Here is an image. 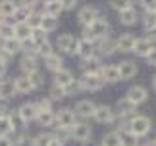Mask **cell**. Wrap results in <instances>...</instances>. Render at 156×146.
Returning a JSON list of instances; mask_svg holds the SVG:
<instances>
[{
	"label": "cell",
	"mask_w": 156,
	"mask_h": 146,
	"mask_svg": "<svg viewBox=\"0 0 156 146\" xmlns=\"http://www.w3.org/2000/svg\"><path fill=\"white\" fill-rule=\"evenodd\" d=\"M108 29H110V25H108V21L104 17H97L91 25L85 27V39L97 42L100 39H104V36H108Z\"/></svg>",
	"instance_id": "obj_1"
},
{
	"label": "cell",
	"mask_w": 156,
	"mask_h": 146,
	"mask_svg": "<svg viewBox=\"0 0 156 146\" xmlns=\"http://www.w3.org/2000/svg\"><path fill=\"white\" fill-rule=\"evenodd\" d=\"M127 127H129L131 137L139 138V137L148 135V131L152 129V121H151V117H147V115H133L131 121L127 123Z\"/></svg>",
	"instance_id": "obj_2"
},
{
	"label": "cell",
	"mask_w": 156,
	"mask_h": 146,
	"mask_svg": "<svg viewBox=\"0 0 156 146\" xmlns=\"http://www.w3.org/2000/svg\"><path fill=\"white\" fill-rule=\"evenodd\" d=\"M79 83H81L83 90H91V92H97V90H100L104 87V81L100 77V73H83Z\"/></svg>",
	"instance_id": "obj_3"
},
{
	"label": "cell",
	"mask_w": 156,
	"mask_h": 146,
	"mask_svg": "<svg viewBox=\"0 0 156 146\" xmlns=\"http://www.w3.org/2000/svg\"><path fill=\"white\" fill-rule=\"evenodd\" d=\"M116 65H118V73H119V81H129V79L137 77V73H139L137 64L131 62V60H123L122 64H116Z\"/></svg>",
	"instance_id": "obj_4"
},
{
	"label": "cell",
	"mask_w": 156,
	"mask_h": 146,
	"mask_svg": "<svg viewBox=\"0 0 156 146\" xmlns=\"http://www.w3.org/2000/svg\"><path fill=\"white\" fill-rule=\"evenodd\" d=\"M56 123L60 129H71V127L75 125V112L69 108H62L60 112L56 113Z\"/></svg>",
	"instance_id": "obj_5"
},
{
	"label": "cell",
	"mask_w": 156,
	"mask_h": 146,
	"mask_svg": "<svg viewBox=\"0 0 156 146\" xmlns=\"http://www.w3.org/2000/svg\"><path fill=\"white\" fill-rule=\"evenodd\" d=\"M69 135H71V138H75L77 142H83V144H85L89 138H91L93 131H91V127H89L87 123H75L69 129Z\"/></svg>",
	"instance_id": "obj_6"
},
{
	"label": "cell",
	"mask_w": 156,
	"mask_h": 146,
	"mask_svg": "<svg viewBox=\"0 0 156 146\" xmlns=\"http://www.w3.org/2000/svg\"><path fill=\"white\" fill-rule=\"evenodd\" d=\"M93 117H94V121H97V123H100V125L112 123V121H114V109H112L110 106H106V104L97 106V108H94V112H93Z\"/></svg>",
	"instance_id": "obj_7"
},
{
	"label": "cell",
	"mask_w": 156,
	"mask_h": 146,
	"mask_svg": "<svg viewBox=\"0 0 156 146\" xmlns=\"http://www.w3.org/2000/svg\"><path fill=\"white\" fill-rule=\"evenodd\" d=\"M37 113H39V109H37V106H35V102H25V104H21L20 109H17V115H20V119L25 125L31 123V121H35Z\"/></svg>",
	"instance_id": "obj_8"
},
{
	"label": "cell",
	"mask_w": 156,
	"mask_h": 146,
	"mask_svg": "<svg viewBox=\"0 0 156 146\" xmlns=\"http://www.w3.org/2000/svg\"><path fill=\"white\" fill-rule=\"evenodd\" d=\"M127 98L133 102L135 106H139V104H143V102H147V98H148V90L143 87V85H135V87H131L129 90H127Z\"/></svg>",
	"instance_id": "obj_9"
},
{
	"label": "cell",
	"mask_w": 156,
	"mask_h": 146,
	"mask_svg": "<svg viewBox=\"0 0 156 146\" xmlns=\"http://www.w3.org/2000/svg\"><path fill=\"white\" fill-rule=\"evenodd\" d=\"M97 17H98V10L94 8V6H83V8L79 10V14H77V19H79V23L83 27L91 25Z\"/></svg>",
	"instance_id": "obj_10"
},
{
	"label": "cell",
	"mask_w": 156,
	"mask_h": 146,
	"mask_svg": "<svg viewBox=\"0 0 156 146\" xmlns=\"http://www.w3.org/2000/svg\"><path fill=\"white\" fill-rule=\"evenodd\" d=\"M98 73H100V77H102L104 83H110V85L119 83V73H118V65L116 64H106V65H102Z\"/></svg>",
	"instance_id": "obj_11"
},
{
	"label": "cell",
	"mask_w": 156,
	"mask_h": 146,
	"mask_svg": "<svg viewBox=\"0 0 156 146\" xmlns=\"http://www.w3.org/2000/svg\"><path fill=\"white\" fill-rule=\"evenodd\" d=\"M94 108H97V104L91 100H79L75 104V115L77 117H83V119H89V117H93V112H94Z\"/></svg>",
	"instance_id": "obj_12"
},
{
	"label": "cell",
	"mask_w": 156,
	"mask_h": 146,
	"mask_svg": "<svg viewBox=\"0 0 156 146\" xmlns=\"http://www.w3.org/2000/svg\"><path fill=\"white\" fill-rule=\"evenodd\" d=\"M135 36L131 35V33H123V35H119L118 39H116V50L119 52H133V46H135Z\"/></svg>",
	"instance_id": "obj_13"
},
{
	"label": "cell",
	"mask_w": 156,
	"mask_h": 146,
	"mask_svg": "<svg viewBox=\"0 0 156 146\" xmlns=\"http://www.w3.org/2000/svg\"><path fill=\"white\" fill-rule=\"evenodd\" d=\"M152 48H154V42L151 39H137L135 46H133V52L141 58H147L148 54L152 52Z\"/></svg>",
	"instance_id": "obj_14"
},
{
	"label": "cell",
	"mask_w": 156,
	"mask_h": 146,
	"mask_svg": "<svg viewBox=\"0 0 156 146\" xmlns=\"http://www.w3.org/2000/svg\"><path fill=\"white\" fill-rule=\"evenodd\" d=\"M31 31H33V29L29 27L25 21H17V23H14V39H16V40H20V42L29 40V36H31Z\"/></svg>",
	"instance_id": "obj_15"
},
{
	"label": "cell",
	"mask_w": 156,
	"mask_h": 146,
	"mask_svg": "<svg viewBox=\"0 0 156 146\" xmlns=\"http://www.w3.org/2000/svg\"><path fill=\"white\" fill-rule=\"evenodd\" d=\"M118 17H119L122 25H135L137 19H139V14H137L135 8H125V10L118 12Z\"/></svg>",
	"instance_id": "obj_16"
},
{
	"label": "cell",
	"mask_w": 156,
	"mask_h": 146,
	"mask_svg": "<svg viewBox=\"0 0 156 146\" xmlns=\"http://www.w3.org/2000/svg\"><path fill=\"white\" fill-rule=\"evenodd\" d=\"M35 121H39L41 127H52L56 123V112L54 109H41L37 113V117H35Z\"/></svg>",
	"instance_id": "obj_17"
},
{
	"label": "cell",
	"mask_w": 156,
	"mask_h": 146,
	"mask_svg": "<svg viewBox=\"0 0 156 146\" xmlns=\"http://www.w3.org/2000/svg\"><path fill=\"white\" fill-rule=\"evenodd\" d=\"M16 123H14V119L10 117L8 113H0V135H4V137H10L12 133H16Z\"/></svg>",
	"instance_id": "obj_18"
},
{
	"label": "cell",
	"mask_w": 156,
	"mask_h": 146,
	"mask_svg": "<svg viewBox=\"0 0 156 146\" xmlns=\"http://www.w3.org/2000/svg\"><path fill=\"white\" fill-rule=\"evenodd\" d=\"M0 50H2L4 56H16V54L21 50V42L16 40V39H6V40H2Z\"/></svg>",
	"instance_id": "obj_19"
},
{
	"label": "cell",
	"mask_w": 156,
	"mask_h": 146,
	"mask_svg": "<svg viewBox=\"0 0 156 146\" xmlns=\"http://www.w3.org/2000/svg\"><path fill=\"white\" fill-rule=\"evenodd\" d=\"M17 94L16 90V85H14V79H6V81H0V98L4 100H10Z\"/></svg>",
	"instance_id": "obj_20"
},
{
	"label": "cell",
	"mask_w": 156,
	"mask_h": 146,
	"mask_svg": "<svg viewBox=\"0 0 156 146\" xmlns=\"http://www.w3.org/2000/svg\"><path fill=\"white\" fill-rule=\"evenodd\" d=\"M100 144L102 146H125V138H123L122 133L112 131V133H106Z\"/></svg>",
	"instance_id": "obj_21"
},
{
	"label": "cell",
	"mask_w": 156,
	"mask_h": 146,
	"mask_svg": "<svg viewBox=\"0 0 156 146\" xmlns=\"http://www.w3.org/2000/svg\"><path fill=\"white\" fill-rule=\"evenodd\" d=\"M73 73L68 71V69H58V71H54V85H60V87H68V85L73 81Z\"/></svg>",
	"instance_id": "obj_22"
},
{
	"label": "cell",
	"mask_w": 156,
	"mask_h": 146,
	"mask_svg": "<svg viewBox=\"0 0 156 146\" xmlns=\"http://www.w3.org/2000/svg\"><path fill=\"white\" fill-rule=\"evenodd\" d=\"M97 50H100V54H102V56H110V54L116 52V40L110 39V36H104V39L98 40Z\"/></svg>",
	"instance_id": "obj_23"
},
{
	"label": "cell",
	"mask_w": 156,
	"mask_h": 146,
	"mask_svg": "<svg viewBox=\"0 0 156 146\" xmlns=\"http://www.w3.org/2000/svg\"><path fill=\"white\" fill-rule=\"evenodd\" d=\"M94 50H97V44H94L93 40H87V39L79 40V50H77V54H79L83 60L94 56Z\"/></svg>",
	"instance_id": "obj_24"
},
{
	"label": "cell",
	"mask_w": 156,
	"mask_h": 146,
	"mask_svg": "<svg viewBox=\"0 0 156 146\" xmlns=\"http://www.w3.org/2000/svg\"><path fill=\"white\" fill-rule=\"evenodd\" d=\"M14 85H16L17 94H29L31 90H35V87L31 85V81H29V77H27V75H21V77L14 79Z\"/></svg>",
	"instance_id": "obj_25"
},
{
	"label": "cell",
	"mask_w": 156,
	"mask_h": 146,
	"mask_svg": "<svg viewBox=\"0 0 156 146\" xmlns=\"http://www.w3.org/2000/svg\"><path fill=\"white\" fill-rule=\"evenodd\" d=\"M100 68H102V62H100V58L94 54V56L83 60V71L85 73H98Z\"/></svg>",
	"instance_id": "obj_26"
},
{
	"label": "cell",
	"mask_w": 156,
	"mask_h": 146,
	"mask_svg": "<svg viewBox=\"0 0 156 146\" xmlns=\"http://www.w3.org/2000/svg\"><path fill=\"white\" fill-rule=\"evenodd\" d=\"M135 109H137V106L127 98V96H123V98L118 100V113L122 115V117H125V115H131Z\"/></svg>",
	"instance_id": "obj_27"
},
{
	"label": "cell",
	"mask_w": 156,
	"mask_h": 146,
	"mask_svg": "<svg viewBox=\"0 0 156 146\" xmlns=\"http://www.w3.org/2000/svg\"><path fill=\"white\" fill-rule=\"evenodd\" d=\"M39 29H43L44 33H52V31H56V29H58V17H52V16L43 14Z\"/></svg>",
	"instance_id": "obj_28"
},
{
	"label": "cell",
	"mask_w": 156,
	"mask_h": 146,
	"mask_svg": "<svg viewBox=\"0 0 156 146\" xmlns=\"http://www.w3.org/2000/svg\"><path fill=\"white\" fill-rule=\"evenodd\" d=\"M16 10H17V2L16 0H0V16L2 17H12L16 14Z\"/></svg>",
	"instance_id": "obj_29"
},
{
	"label": "cell",
	"mask_w": 156,
	"mask_h": 146,
	"mask_svg": "<svg viewBox=\"0 0 156 146\" xmlns=\"http://www.w3.org/2000/svg\"><path fill=\"white\" fill-rule=\"evenodd\" d=\"M44 65H46V69H50V71H58V69H62L64 68V60L58 56V54H48V56H44Z\"/></svg>",
	"instance_id": "obj_30"
},
{
	"label": "cell",
	"mask_w": 156,
	"mask_h": 146,
	"mask_svg": "<svg viewBox=\"0 0 156 146\" xmlns=\"http://www.w3.org/2000/svg\"><path fill=\"white\" fill-rule=\"evenodd\" d=\"M64 12L60 0H46L44 2V14L46 16H52V17H60V14Z\"/></svg>",
	"instance_id": "obj_31"
},
{
	"label": "cell",
	"mask_w": 156,
	"mask_h": 146,
	"mask_svg": "<svg viewBox=\"0 0 156 146\" xmlns=\"http://www.w3.org/2000/svg\"><path fill=\"white\" fill-rule=\"evenodd\" d=\"M143 27L148 33L156 31V12H147L145 17H143Z\"/></svg>",
	"instance_id": "obj_32"
},
{
	"label": "cell",
	"mask_w": 156,
	"mask_h": 146,
	"mask_svg": "<svg viewBox=\"0 0 156 146\" xmlns=\"http://www.w3.org/2000/svg\"><path fill=\"white\" fill-rule=\"evenodd\" d=\"M31 12H33V8H29V6H20L17 4V10H16V14L12 16L16 19V23L17 21H27V17L31 16Z\"/></svg>",
	"instance_id": "obj_33"
},
{
	"label": "cell",
	"mask_w": 156,
	"mask_h": 146,
	"mask_svg": "<svg viewBox=\"0 0 156 146\" xmlns=\"http://www.w3.org/2000/svg\"><path fill=\"white\" fill-rule=\"evenodd\" d=\"M44 40H48L46 39V33L43 31V29H33L31 31V36H29V42H31V44L37 48L41 42H44Z\"/></svg>",
	"instance_id": "obj_34"
},
{
	"label": "cell",
	"mask_w": 156,
	"mask_h": 146,
	"mask_svg": "<svg viewBox=\"0 0 156 146\" xmlns=\"http://www.w3.org/2000/svg\"><path fill=\"white\" fill-rule=\"evenodd\" d=\"M6 39H14V25L8 21H4L0 25V40H6Z\"/></svg>",
	"instance_id": "obj_35"
},
{
	"label": "cell",
	"mask_w": 156,
	"mask_h": 146,
	"mask_svg": "<svg viewBox=\"0 0 156 146\" xmlns=\"http://www.w3.org/2000/svg\"><path fill=\"white\" fill-rule=\"evenodd\" d=\"M48 96H50V100H62V98H66L68 94H66V89H64V87H60V85H52Z\"/></svg>",
	"instance_id": "obj_36"
},
{
	"label": "cell",
	"mask_w": 156,
	"mask_h": 146,
	"mask_svg": "<svg viewBox=\"0 0 156 146\" xmlns=\"http://www.w3.org/2000/svg\"><path fill=\"white\" fill-rule=\"evenodd\" d=\"M27 77H29V81H31V85H33L35 89H39V87H43V85H44V77H43V73H41L39 69L27 73Z\"/></svg>",
	"instance_id": "obj_37"
},
{
	"label": "cell",
	"mask_w": 156,
	"mask_h": 146,
	"mask_svg": "<svg viewBox=\"0 0 156 146\" xmlns=\"http://www.w3.org/2000/svg\"><path fill=\"white\" fill-rule=\"evenodd\" d=\"M71 39H73V36L71 35H58V39H56V48L58 50H62V52H66L68 50V46H69V42H71Z\"/></svg>",
	"instance_id": "obj_38"
},
{
	"label": "cell",
	"mask_w": 156,
	"mask_h": 146,
	"mask_svg": "<svg viewBox=\"0 0 156 146\" xmlns=\"http://www.w3.org/2000/svg\"><path fill=\"white\" fill-rule=\"evenodd\" d=\"M110 6L114 10H125V8H133V0H110Z\"/></svg>",
	"instance_id": "obj_39"
},
{
	"label": "cell",
	"mask_w": 156,
	"mask_h": 146,
	"mask_svg": "<svg viewBox=\"0 0 156 146\" xmlns=\"http://www.w3.org/2000/svg\"><path fill=\"white\" fill-rule=\"evenodd\" d=\"M41 17H43V14H37V12H31V16L27 17V25L31 27V29H39V25H41Z\"/></svg>",
	"instance_id": "obj_40"
},
{
	"label": "cell",
	"mask_w": 156,
	"mask_h": 146,
	"mask_svg": "<svg viewBox=\"0 0 156 146\" xmlns=\"http://www.w3.org/2000/svg\"><path fill=\"white\" fill-rule=\"evenodd\" d=\"M54 50H52V44H50V42L48 40H44V42H41V44L37 46V54H39V56H48V54H52Z\"/></svg>",
	"instance_id": "obj_41"
},
{
	"label": "cell",
	"mask_w": 156,
	"mask_h": 146,
	"mask_svg": "<svg viewBox=\"0 0 156 146\" xmlns=\"http://www.w3.org/2000/svg\"><path fill=\"white\" fill-rule=\"evenodd\" d=\"M64 89H66V94H68V96H69V94H73V92H79V90H83V89H81V83H79V81H75V79L68 85V87H64Z\"/></svg>",
	"instance_id": "obj_42"
},
{
	"label": "cell",
	"mask_w": 156,
	"mask_h": 146,
	"mask_svg": "<svg viewBox=\"0 0 156 146\" xmlns=\"http://www.w3.org/2000/svg\"><path fill=\"white\" fill-rule=\"evenodd\" d=\"M50 138H52V135H48V133H41L39 137H35V144L37 146H46L50 142Z\"/></svg>",
	"instance_id": "obj_43"
},
{
	"label": "cell",
	"mask_w": 156,
	"mask_h": 146,
	"mask_svg": "<svg viewBox=\"0 0 156 146\" xmlns=\"http://www.w3.org/2000/svg\"><path fill=\"white\" fill-rule=\"evenodd\" d=\"M69 137H71V135H69V131H68V129H60V127H58V135L54 137V138H58V141L62 142V144H66V142L69 141Z\"/></svg>",
	"instance_id": "obj_44"
},
{
	"label": "cell",
	"mask_w": 156,
	"mask_h": 146,
	"mask_svg": "<svg viewBox=\"0 0 156 146\" xmlns=\"http://www.w3.org/2000/svg\"><path fill=\"white\" fill-rule=\"evenodd\" d=\"M35 106H37L39 112H41V109H52V100L50 98H41Z\"/></svg>",
	"instance_id": "obj_45"
},
{
	"label": "cell",
	"mask_w": 156,
	"mask_h": 146,
	"mask_svg": "<svg viewBox=\"0 0 156 146\" xmlns=\"http://www.w3.org/2000/svg\"><path fill=\"white\" fill-rule=\"evenodd\" d=\"M139 4L147 12H156V0H139Z\"/></svg>",
	"instance_id": "obj_46"
},
{
	"label": "cell",
	"mask_w": 156,
	"mask_h": 146,
	"mask_svg": "<svg viewBox=\"0 0 156 146\" xmlns=\"http://www.w3.org/2000/svg\"><path fill=\"white\" fill-rule=\"evenodd\" d=\"M77 50H79V39H71V42H69V46H68V50H66V54H71V56H73V54H77Z\"/></svg>",
	"instance_id": "obj_47"
},
{
	"label": "cell",
	"mask_w": 156,
	"mask_h": 146,
	"mask_svg": "<svg viewBox=\"0 0 156 146\" xmlns=\"http://www.w3.org/2000/svg\"><path fill=\"white\" fill-rule=\"evenodd\" d=\"M16 146H37V144H35V138H31V137H20Z\"/></svg>",
	"instance_id": "obj_48"
},
{
	"label": "cell",
	"mask_w": 156,
	"mask_h": 146,
	"mask_svg": "<svg viewBox=\"0 0 156 146\" xmlns=\"http://www.w3.org/2000/svg\"><path fill=\"white\" fill-rule=\"evenodd\" d=\"M60 4H62L64 10H73L77 6V0H60Z\"/></svg>",
	"instance_id": "obj_49"
},
{
	"label": "cell",
	"mask_w": 156,
	"mask_h": 146,
	"mask_svg": "<svg viewBox=\"0 0 156 146\" xmlns=\"http://www.w3.org/2000/svg\"><path fill=\"white\" fill-rule=\"evenodd\" d=\"M147 62H148V65H156V46L152 48V52L147 56Z\"/></svg>",
	"instance_id": "obj_50"
},
{
	"label": "cell",
	"mask_w": 156,
	"mask_h": 146,
	"mask_svg": "<svg viewBox=\"0 0 156 146\" xmlns=\"http://www.w3.org/2000/svg\"><path fill=\"white\" fill-rule=\"evenodd\" d=\"M0 146H14V142H12V138H10V137L0 135Z\"/></svg>",
	"instance_id": "obj_51"
},
{
	"label": "cell",
	"mask_w": 156,
	"mask_h": 146,
	"mask_svg": "<svg viewBox=\"0 0 156 146\" xmlns=\"http://www.w3.org/2000/svg\"><path fill=\"white\" fill-rule=\"evenodd\" d=\"M37 2H39V0H20L17 4H20V6H29V8H33Z\"/></svg>",
	"instance_id": "obj_52"
},
{
	"label": "cell",
	"mask_w": 156,
	"mask_h": 146,
	"mask_svg": "<svg viewBox=\"0 0 156 146\" xmlns=\"http://www.w3.org/2000/svg\"><path fill=\"white\" fill-rule=\"evenodd\" d=\"M4 73H6V60L0 58V79L4 77Z\"/></svg>",
	"instance_id": "obj_53"
},
{
	"label": "cell",
	"mask_w": 156,
	"mask_h": 146,
	"mask_svg": "<svg viewBox=\"0 0 156 146\" xmlns=\"http://www.w3.org/2000/svg\"><path fill=\"white\" fill-rule=\"evenodd\" d=\"M46 146H64V144H62V142H60V141H58V138H54V137H52V138H50V142H48V144H46Z\"/></svg>",
	"instance_id": "obj_54"
},
{
	"label": "cell",
	"mask_w": 156,
	"mask_h": 146,
	"mask_svg": "<svg viewBox=\"0 0 156 146\" xmlns=\"http://www.w3.org/2000/svg\"><path fill=\"white\" fill-rule=\"evenodd\" d=\"M143 146H156V141H148V142H145Z\"/></svg>",
	"instance_id": "obj_55"
},
{
	"label": "cell",
	"mask_w": 156,
	"mask_h": 146,
	"mask_svg": "<svg viewBox=\"0 0 156 146\" xmlns=\"http://www.w3.org/2000/svg\"><path fill=\"white\" fill-rule=\"evenodd\" d=\"M152 89H154V90H156V77H154V79H152Z\"/></svg>",
	"instance_id": "obj_56"
},
{
	"label": "cell",
	"mask_w": 156,
	"mask_h": 146,
	"mask_svg": "<svg viewBox=\"0 0 156 146\" xmlns=\"http://www.w3.org/2000/svg\"><path fill=\"white\" fill-rule=\"evenodd\" d=\"M97 146H102V144H97Z\"/></svg>",
	"instance_id": "obj_57"
},
{
	"label": "cell",
	"mask_w": 156,
	"mask_h": 146,
	"mask_svg": "<svg viewBox=\"0 0 156 146\" xmlns=\"http://www.w3.org/2000/svg\"><path fill=\"white\" fill-rule=\"evenodd\" d=\"M154 68H156V65H154Z\"/></svg>",
	"instance_id": "obj_58"
}]
</instances>
